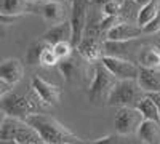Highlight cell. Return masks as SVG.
<instances>
[{
	"instance_id": "cell-1",
	"label": "cell",
	"mask_w": 160,
	"mask_h": 144,
	"mask_svg": "<svg viewBox=\"0 0 160 144\" xmlns=\"http://www.w3.org/2000/svg\"><path fill=\"white\" fill-rule=\"evenodd\" d=\"M24 120L28 122L38 133V136L48 144H66V142L83 144L85 142V139L74 135L71 130H68L61 122L53 119L48 114L35 112V114H31L28 119H24Z\"/></svg>"
},
{
	"instance_id": "cell-2",
	"label": "cell",
	"mask_w": 160,
	"mask_h": 144,
	"mask_svg": "<svg viewBox=\"0 0 160 144\" xmlns=\"http://www.w3.org/2000/svg\"><path fill=\"white\" fill-rule=\"evenodd\" d=\"M43 104L40 102L34 90L31 88L29 93H19V91L10 90L7 95L0 98V109L7 115L18 117V119H28L31 114L40 112Z\"/></svg>"
},
{
	"instance_id": "cell-3",
	"label": "cell",
	"mask_w": 160,
	"mask_h": 144,
	"mask_svg": "<svg viewBox=\"0 0 160 144\" xmlns=\"http://www.w3.org/2000/svg\"><path fill=\"white\" fill-rule=\"evenodd\" d=\"M146 95L148 93L139 87L138 80H117L109 93L108 106L136 107Z\"/></svg>"
},
{
	"instance_id": "cell-4",
	"label": "cell",
	"mask_w": 160,
	"mask_h": 144,
	"mask_svg": "<svg viewBox=\"0 0 160 144\" xmlns=\"http://www.w3.org/2000/svg\"><path fill=\"white\" fill-rule=\"evenodd\" d=\"M115 82H117V78L99 61L95 66L91 82L88 85V91H87L88 101L91 104H108L109 93H111L112 87L115 85Z\"/></svg>"
},
{
	"instance_id": "cell-5",
	"label": "cell",
	"mask_w": 160,
	"mask_h": 144,
	"mask_svg": "<svg viewBox=\"0 0 160 144\" xmlns=\"http://www.w3.org/2000/svg\"><path fill=\"white\" fill-rule=\"evenodd\" d=\"M87 62L78 53H72L69 58H66L58 62L59 72L64 78V82L72 87H82L87 80Z\"/></svg>"
},
{
	"instance_id": "cell-6",
	"label": "cell",
	"mask_w": 160,
	"mask_h": 144,
	"mask_svg": "<svg viewBox=\"0 0 160 144\" xmlns=\"http://www.w3.org/2000/svg\"><path fill=\"white\" fill-rule=\"evenodd\" d=\"M142 120L144 117L136 107H120L114 117V130L122 136H135Z\"/></svg>"
},
{
	"instance_id": "cell-7",
	"label": "cell",
	"mask_w": 160,
	"mask_h": 144,
	"mask_svg": "<svg viewBox=\"0 0 160 144\" xmlns=\"http://www.w3.org/2000/svg\"><path fill=\"white\" fill-rule=\"evenodd\" d=\"M62 0H38V2H29L28 13L40 15L48 24H58L66 21V7L61 3Z\"/></svg>"
},
{
	"instance_id": "cell-8",
	"label": "cell",
	"mask_w": 160,
	"mask_h": 144,
	"mask_svg": "<svg viewBox=\"0 0 160 144\" xmlns=\"http://www.w3.org/2000/svg\"><path fill=\"white\" fill-rule=\"evenodd\" d=\"M101 64L108 69L117 80H136L139 74V66L130 59L117 58L104 55L101 58Z\"/></svg>"
},
{
	"instance_id": "cell-9",
	"label": "cell",
	"mask_w": 160,
	"mask_h": 144,
	"mask_svg": "<svg viewBox=\"0 0 160 144\" xmlns=\"http://www.w3.org/2000/svg\"><path fill=\"white\" fill-rule=\"evenodd\" d=\"M31 88L40 99V102L47 107H55L61 104V88L55 83H51L40 75H34L31 80Z\"/></svg>"
},
{
	"instance_id": "cell-10",
	"label": "cell",
	"mask_w": 160,
	"mask_h": 144,
	"mask_svg": "<svg viewBox=\"0 0 160 144\" xmlns=\"http://www.w3.org/2000/svg\"><path fill=\"white\" fill-rule=\"evenodd\" d=\"M72 7H71V27H72V47L75 48L78 42L82 40L83 32H85V26H87V18H88V5L90 0H71Z\"/></svg>"
},
{
	"instance_id": "cell-11",
	"label": "cell",
	"mask_w": 160,
	"mask_h": 144,
	"mask_svg": "<svg viewBox=\"0 0 160 144\" xmlns=\"http://www.w3.org/2000/svg\"><path fill=\"white\" fill-rule=\"evenodd\" d=\"M141 35H144V32L138 22H130L122 19L108 31L106 38L114 42H128V40H136Z\"/></svg>"
},
{
	"instance_id": "cell-12",
	"label": "cell",
	"mask_w": 160,
	"mask_h": 144,
	"mask_svg": "<svg viewBox=\"0 0 160 144\" xmlns=\"http://www.w3.org/2000/svg\"><path fill=\"white\" fill-rule=\"evenodd\" d=\"M102 40L101 37H91V35H83L82 40L75 47V51L88 62H96L101 61L104 56V48H102Z\"/></svg>"
},
{
	"instance_id": "cell-13",
	"label": "cell",
	"mask_w": 160,
	"mask_h": 144,
	"mask_svg": "<svg viewBox=\"0 0 160 144\" xmlns=\"http://www.w3.org/2000/svg\"><path fill=\"white\" fill-rule=\"evenodd\" d=\"M0 78L15 87L24 78V64L18 58H7L0 62Z\"/></svg>"
},
{
	"instance_id": "cell-14",
	"label": "cell",
	"mask_w": 160,
	"mask_h": 144,
	"mask_svg": "<svg viewBox=\"0 0 160 144\" xmlns=\"http://www.w3.org/2000/svg\"><path fill=\"white\" fill-rule=\"evenodd\" d=\"M42 40H45L50 45H55L58 42H71L72 40V27L69 21H62L58 24L50 26V29H47L45 34L40 35Z\"/></svg>"
},
{
	"instance_id": "cell-15",
	"label": "cell",
	"mask_w": 160,
	"mask_h": 144,
	"mask_svg": "<svg viewBox=\"0 0 160 144\" xmlns=\"http://www.w3.org/2000/svg\"><path fill=\"white\" fill-rule=\"evenodd\" d=\"M138 83L146 93H158L160 91V69H151L139 66Z\"/></svg>"
},
{
	"instance_id": "cell-16",
	"label": "cell",
	"mask_w": 160,
	"mask_h": 144,
	"mask_svg": "<svg viewBox=\"0 0 160 144\" xmlns=\"http://www.w3.org/2000/svg\"><path fill=\"white\" fill-rule=\"evenodd\" d=\"M136 135L144 144H160V122L144 119Z\"/></svg>"
},
{
	"instance_id": "cell-17",
	"label": "cell",
	"mask_w": 160,
	"mask_h": 144,
	"mask_svg": "<svg viewBox=\"0 0 160 144\" xmlns=\"http://www.w3.org/2000/svg\"><path fill=\"white\" fill-rule=\"evenodd\" d=\"M136 59H138V66L160 69V50H158V47H141Z\"/></svg>"
},
{
	"instance_id": "cell-18",
	"label": "cell",
	"mask_w": 160,
	"mask_h": 144,
	"mask_svg": "<svg viewBox=\"0 0 160 144\" xmlns=\"http://www.w3.org/2000/svg\"><path fill=\"white\" fill-rule=\"evenodd\" d=\"M158 11H160V0H151V2H148L146 5L139 7L136 22L142 27V26H146L149 21H152L157 16Z\"/></svg>"
},
{
	"instance_id": "cell-19",
	"label": "cell",
	"mask_w": 160,
	"mask_h": 144,
	"mask_svg": "<svg viewBox=\"0 0 160 144\" xmlns=\"http://www.w3.org/2000/svg\"><path fill=\"white\" fill-rule=\"evenodd\" d=\"M29 0H0V11L7 15H26Z\"/></svg>"
},
{
	"instance_id": "cell-20",
	"label": "cell",
	"mask_w": 160,
	"mask_h": 144,
	"mask_svg": "<svg viewBox=\"0 0 160 144\" xmlns=\"http://www.w3.org/2000/svg\"><path fill=\"white\" fill-rule=\"evenodd\" d=\"M22 122H24L22 119L7 115L5 120H3L2 128H0V139H13L15 141V136H16V133H18V130H19Z\"/></svg>"
},
{
	"instance_id": "cell-21",
	"label": "cell",
	"mask_w": 160,
	"mask_h": 144,
	"mask_svg": "<svg viewBox=\"0 0 160 144\" xmlns=\"http://www.w3.org/2000/svg\"><path fill=\"white\" fill-rule=\"evenodd\" d=\"M42 138L38 136V133L35 132V130L28 123V122H22L19 130H18V133L15 136V141L19 142V144H35L37 141H40Z\"/></svg>"
},
{
	"instance_id": "cell-22",
	"label": "cell",
	"mask_w": 160,
	"mask_h": 144,
	"mask_svg": "<svg viewBox=\"0 0 160 144\" xmlns=\"http://www.w3.org/2000/svg\"><path fill=\"white\" fill-rule=\"evenodd\" d=\"M136 109L142 114L144 119H148V120H155V122H160L158 120V112H157V106H155V102L154 99L149 96V95H146L139 102H138V106Z\"/></svg>"
},
{
	"instance_id": "cell-23",
	"label": "cell",
	"mask_w": 160,
	"mask_h": 144,
	"mask_svg": "<svg viewBox=\"0 0 160 144\" xmlns=\"http://www.w3.org/2000/svg\"><path fill=\"white\" fill-rule=\"evenodd\" d=\"M45 45H47V42L42 40L40 37L34 43L29 45L28 51H26V62H28L29 66H38V58H40V53H42Z\"/></svg>"
},
{
	"instance_id": "cell-24",
	"label": "cell",
	"mask_w": 160,
	"mask_h": 144,
	"mask_svg": "<svg viewBox=\"0 0 160 144\" xmlns=\"http://www.w3.org/2000/svg\"><path fill=\"white\" fill-rule=\"evenodd\" d=\"M58 56L55 53V50H53V45L47 43L42 50V53H40V58H38V66H42V67H55L58 66Z\"/></svg>"
},
{
	"instance_id": "cell-25",
	"label": "cell",
	"mask_w": 160,
	"mask_h": 144,
	"mask_svg": "<svg viewBox=\"0 0 160 144\" xmlns=\"http://www.w3.org/2000/svg\"><path fill=\"white\" fill-rule=\"evenodd\" d=\"M83 144H133V141L130 139V136H122L118 133H114V135H106L102 138H96L91 141H85Z\"/></svg>"
},
{
	"instance_id": "cell-26",
	"label": "cell",
	"mask_w": 160,
	"mask_h": 144,
	"mask_svg": "<svg viewBox=\"0 0 160 144\" xmlns=\"http://www.w3.org/2000/svg\"><path fill=\"white\" fill-rule=\"evenodd\" d=\"M53 50H55V53H56L58 59L62 61V59H66V58H69V56L74 53L75 48L72 47L71 42H58V43L53 45Z\"/></svg>"
},
{
	"instance_id": "cell-27",
	"label": "cell",
	"mask_w": 160,
	"mask_h": 144,
	"mask_svg": "<svg viewBox=\"0 0 160 144\" xmlns=\"http://www.w3.org/2000/svg\"><path fill=\"white\" fill-rule=\"evenodd\" d=\"M122 5H123V0H111V2L102 5V13L106 16H120Z\"/></svg>"
},
{
	"instance_id": "cell-28",
	"label": "cell",
	"mask_w": 160,
	"mask_h": 144,
	"mask_svg": "<svg viewBox=\"0 0 160 144\" xmlns=\"http://www.w3.org/2000/svg\"><path fill=\"white\" fill-rule=\"evenodd\" d=\"M142 32L146 35H154V34L160 32V11L157 13V16L152 21H149L146 26H142Z\"/></svg>"
},
{
	"instance_id": "cell-29",
	"label": "cell",
	"mask_w": 160,
	"mask_h": 144,
	"mask_svg": "<svg viewBox=\"0 0 160 144\" xmlns=\"http://www.w3.org/2000/svg\"><path fill=\"white\" fill-rule=\"evenodd\" d=\"M21 18H22L21 15H7V13L0 11V27H7V26L16 24Z\"/></svg>"
},
{
	"instance_id": "cell-30",
	"label": "cell",
	"mask_w": 160,
	"mask_h": 144,
	"mask_svg": "<svg viewBox=\"0 0 160 144\" xmlns=\"http://www.w3.org/2000/svg\"><path fill=\"white\" fill-rule=\"evenodd\" d=\"M154 102H155V106H157V112H158V120H160V93H148Z\"/></svg>"
},
{
	"instance_id": "cell-31",
	"label": "cell",
	"mask_w": 160,
	"mask_h": 144,
	"mask_svg": "<svg viewBox=\"0 0 160 144\" xmlns=\"http://www.w3.org/2000/svg\"><path fill=\"white\" fill-rule=\"evenodd\" d=\"M11 90V85H8V83H5L2 78H0V98H2L3 95H7L8 91Z\"/></svg>"
},
{
	"instance_id": "cell-32",
	"label": "cell",
	"mask_w": 160,
	"mask_h": 144,
	"mask_svg": "<svg viewBox=\"0 0 160 144\" xmlns=\"http://www.w3.org/2000/svg\"><path fill=\"white\" fill-rule=\"evenodd\" d=\"M108 2H111V0H90L91 5H99V7H102L104 3H108Z\"/></svg>"
},
{
	"instance_id": "cell-33",
	"label": "cell",
	"mask_w": 160,
	"mask_h": 144,
	"mask_svg": "<svg viewBox=\"0 0 160 144\" xmlns=\"http://www.w3.org/2000/svg\"><path fill=\"white\" fill-rule=\"evenodd\" d=\"M5 117H7V114L0 109V128H2V125H3V120H5Z\"/></svg>"
},
{
	"instance_id": "cell-34",
	"label": "cell",
	"mask_w": 160,
	"mask_h": 144,
	"mask_svg": "<svg viewBox=\"0 0 160 144\" xmlns=\"http://www.w3.org/2000/svg\"><path fill=\"white\" fill-rule=\"evenodd\" d=\"M0 144H19V142L13 141V139H0Z\"/></svg>"
},
{
	"instance_id": "cell-35",
	"label": "cell",
	"mask_w": 160,
	"mask_h": 144,
	"mask_svg": "<svg viewBox=\"0 0 160 144\" xmlns=\"http://www.w3.org/2000/svg\"><path fill=\"white\" fill-rule=\"evenodd\" d=\"M135 2L139 5V7H142V5H146V3H148V2H151V0H135Z\"/></svg>"
},
{
	"instance_id": "cell-36",
	"label": "cell",
	"mask_w": 160,
	"mask_h": 144,
	"mask_svg": "<svg viewBox=\"0 0 160 144\" xmlns=\"http://www.w3.org/2000/svg\"><path fill=\"white\" fill-rule=\"evenodd\" d=\"M29 2H38V0H29Z\"/></svg>"
},
{
	"instance_id": "cell-37",
	"label": "cell",
	"mask_w": 160,
	"mask_h": 144,
	"mask_svg": "<svg viewBox=\"0 0 160 144\" xmlns=\"http://www.w3.org/2000/svg\"><path fill=\"white\" fill-rule=\"evenodd\" d=\"M66 144H72V142H66Z\"/></svg>"
},
{
	"instance_id": "cell-38",
	"label": "cell",
	"mask_w": 160,
	"mask_h": 144,
	"mask_svg": "<svg viewBox=\"0 0 160 144\" xmlns=\"http://www.w3.org/2000/svg\"><path fill=\"white\" fill-rule=\"evenodd\" d=\"M158 93H160V91H158Z\"/></svg>"
}]
</instances>
